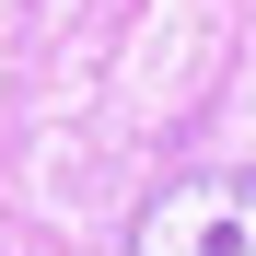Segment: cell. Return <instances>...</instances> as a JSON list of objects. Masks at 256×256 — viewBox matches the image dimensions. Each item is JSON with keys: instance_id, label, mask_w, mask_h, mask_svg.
Segmentation results:
<instances>
[{"instance_id": "cell-1", "label": "cell", "mask_w": 256, "mask_h": 256, "mask_svg": "<svg viewBox=\"0 0 256 256\" xmlns=\"http://www.w3.org/2000/svg\"><path fill=\"white\" fill-rule=\"evenodd\" d=\"M128 256H256V175L222 163V175L152 186L140 222H128Z\"/></svg>"}]
</instances>
